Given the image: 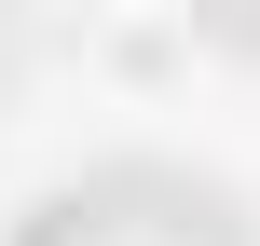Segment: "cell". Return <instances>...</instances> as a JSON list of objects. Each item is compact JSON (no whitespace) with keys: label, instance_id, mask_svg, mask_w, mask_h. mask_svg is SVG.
Returning <instances> with one entry per match:
<instances>
[{"label":"cell","instance_id":"obj_1","mask_svg":"<svg viewBox=\"0 0 260 246\" xmlns=\"http://www.w3.org/2000/svg\"><path fill=\"white\" fill-rule=\"evenodd\" d=\"M27 246H247V233H233V205H219V192L123 164V178H82V192H55Z\"/></svg>","mask_w":260,"mask_h":246}]
</instances>
